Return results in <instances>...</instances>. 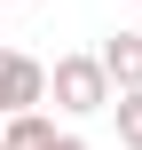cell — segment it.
<instances>
[{"instance_id":"cell-1","label":"cell","mask_w":142,"mask_h":150,"mask_svg":"<svg viewBox=\"0 0 142 150\" xmlns=\"http://www.w3.org/2000/svg\"><path fill=\"white\" fill-rule=\"evenodd\" d=\"M47 103H55L63 119H95V111L111 103L103 63H95V55H55V63H47Z\"/></svg>"},{"instance_id":"cell-2","label":"cell","mask_w":142,"mask_h":150,"mask_svg":"<svg viewBox=\"0 0 142 150\" xmlns=\"http://www.w3.org/2000/svg\"><path fill=\"white\" fill-rule=\"evenodd\" d=\"M32 103H47V63L8 47V63H0V111H32Z\"/></svg>"},{"instance_id":"cell-3","label":"cell","mask_w":142,"mask_h":150,"mask_svg":"<svg viewBox=\"0 0 142 150\" xmlns=\"http://www.w3.org/2000/svg\"><path fill=\"white\" fill-rule=\"evenodd\" d=\"M95 63H103L111 95H119V87H142V32H111V40L95 47Z\"/></svg>"},{"instance_id":"cell-4","label":"cell","mask_w":142,"mask_h":150,"mask_svg":"<svg viewBox=\"0 0 142 150\" xmlns=\"http://www.w3.org/2000/svg\"><path fill=\"white\" fill-rule=\"evenodd\" d=\"M8 127H0V142L8 150H40L47 134H55V119H47V103H32V111H0Z\"/></svg>"},{"instance_id":"cell-5","label":"cell","mask_w":142,"mask_h":150,"mask_svg":"<svg viewBox=\"0 0 142 150\" xmlns=\"http://www.w3.org/2000/svg\"><path fill=\"white\" fill-rule=\"evenodd\" d=\"M103 111L119 119V142H126V150H142V87H119Z\"/></svg>"},{"instance_id":"cell-6","label":"cell","mask_w":142,"mask_h":150,"mask_svg":"<svg viewBox=\"0 0 142 150\" xmlns=\"http://www.w3.org/2000/svg\"><path fill=\"white\" fill-rule=\"evenodd\" d=\"M40 150H95V142H87V134H47Z\"/></svg>"},{"instance_id":"cell-7","label":"cell","mask_w":142,"mask_h":150,"mask_svg":"<svg viewBox=\"0 0 142 150\" xmlns=\"http://www.w3.org/2000/svg\"><path fill=\"white\" fill-rule=\"evenodd\" d=\"M0 63H8V47H0Z\"/></svg>"},{"instance_id":"cell-8","label":"cell","mask_w":142,"mask_h":150,"mask_svg":"<svg viewBox=\"0 0 142 150\" xmlns=\"http://www.w3.org/2000/svg\"><path fill=\"white\" fill-rule=\"evenodd\" d=\"M0 8H8V0H0Z\"/></svg>"},{"instance_id":"cell-9","label":"cell","mask_w":142,"mask_h":150,"mask_svg":"<svg viewBox=\"0 0 142 150\" xmlns=\"http://www.w3.org/2000/svg\"><path fill=\"white\" fill-rule=\"evenodd\" d=\"M0 150H8V142H0Z\"/></svg>"}]
</instances>
